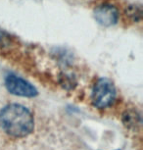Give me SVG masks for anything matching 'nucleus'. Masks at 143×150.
<instances>
[{
  "label": "nucleus",
  "mask_w": 143,
  "mask_h": 150,
  "mask_svg": "<svg viewBox=\"0 0 143 150\" xmlns=\"http://www.w3.org/2000/svg\"><path fill=\"white\" fill-rule=\"evenodd\" d=\"M5 86L11 94L16 96L32 98L38 94L37 89L32 83L14 74H9L5 78Z\"/></svg>",
  "instance_id": "3"
},
{
  "label": "nucleus",
  "mask_w": 143,
  "mask_h": 150,
  "mask_svg": "<svg viewBox=\"0 0 143 150\" xmlns=\"http://www.w3.org/2000/svg\"><path fill=\"white\" fill-rule=\"evenodd\" d=\"M127 16L134 22H138L141 20L142 9L140 5H130L127 9Z\"/></svg>",
  "instance_id": "5"
},
{
  "label": "nucleus",
  "mask_w": 143,
  "mask_h": 150,
  "mask_svg": "<svg viewBox=\"0 0 143 150\" xmlns=\"http://www.w3.org/2000/svg\"><path fill=\"white\" fill-rule=\"evenodd\" d=\"M94 19L98 24L104 27H112L116 25L120 18V12L113 4L104 3L97 6L93 12Z\"/></svg>",
  "instance_id": "4"
},
{
  "label": "nucleus",
  "mask_w": 143,
  "mask_h": 150,
  "mask_svg": "<svg viewBox=\"0 0 143 150\" xmlns=\"http://www.w3.org/2000/svg\"><path fill=\"white\" fill-rule=\"evenodd\" d=\"M0 126L8 135L22 138L30 135L35 129V119L27 107L12 103L0 111Z\"/></svg>",
  "instance_id": "1"
},
{
  "label": "nucleus",
  "mask_w": 143,
  "mask_h": 150,
  "mask_svg": "<svg viewBox=\"0 0 143 150\" xmlns=\"http://www.w3.org/2000/svg\"><path fill=\"white\" fill-rule=\"evenodd\" d=\"M116 96L117 90L112 81L107 78H101L93 86L91 101L95 107L104 109L114 103Z\"/></svg>",
  "instance_id": "2"
}]
</instances>
